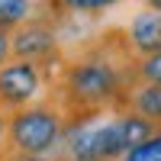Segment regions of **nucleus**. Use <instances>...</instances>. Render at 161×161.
Returning a JSON list of instances; mask_svg holds the SVG:
<instances>
[{"instance_id": "obj_1", "label": "nucleus", "mask_w": 161, "mask_h": 161, "mask_svg": "<svg viewBox=\"0 0 161 161\" xmlns=\"http://www.w3.org/2000/svg\"><path fill=\"white\" fill-rule=\"evenodd\" d=\"M136 77V61L129 55H113L110 48H97L74 58L61 74V100L71 119L100 116L110 103H123Z\"/></svg>"}, {"instance_id": "obj_2", "label": "nucleus", "mask_w": 161, "mask_h": 161, "mask_svg": "<svg viewBox=\"0 0 161 161\" xmlns=\"http://www.w3.org/2000/svg\"><path fill=\"white\" fill-rule=\"evenodd\" d=\"M64 113L52 103H29L23 110H13V116L7 119V139L13 155H52L64 142Z\"/></svg>"}, {"instance_id": "obj_3", "label": "nucleus", "mask_w": 161, "mask_h": 161, "mask_svg": "<svg viewBox=\"0 0 161 161\" xmlns=\"http://www.w3.org/2000/svg\"><path fill=\"white\" fill-rule=\"evenodd\" d=\"M39 90H42V64L10 58L0 68V106L23 110L39 97Z\"/></svg>"}, {"instance_id": "obj_4", "label": "nucleus", "mask_w": 161, "mask_h": 161, "mask_svg": "<svg viewBox=\"0 0 161 161\" xmlns=\"http://www.w3.org/2000/svg\"><path fill=\"white\" fill-rule=\"evenodd\" d=\"M55 52H58V36H55V29H52L45 19H39V16H32L29 23H23L19 29L10 32V55L13 58L42 64V61H48L52 55H55Z\"/></svg>"}, {"instance_id": "obj_5", "label": "nucleus", "mask_w": 161, "mask_h": 161, "mask_svg": "<svg viewBox=\"0 0 161 161\" xmlns=\"http://www.w3.org/2000/svg\"><path fill=\"white\" fill-rule=\"evenodd\" d=\"M126 42L132 48V55L148 58L161 52V13L155 10H142L139 16H132L129 29H126Z\"/></svg>"}, {"instance_id": "obj_6", "label": "nucleus", "mask_w": 161, "mask_h": 161, "mask_svg": "<svg viewBox=\"0 0 161 161\" xmlns=\"http://www.w3.org/2000/svg\"><path fill=\"white\" fill-rule=\"evenodd\" d=\"M123 110H132L145 119H152L155 126H161V84H132V90L126 93L123 100Z\"/></svg>"}, {"instance_id": "obj_7", "label": "nucleus", "mask_w": 161, "mask_h": 161, "mask_svg": "<svg viewBox=\"0 0 161 161\" xmlns=\"http://www.w3.org/2000/svg\"><path fill=\"white\" fill-rule=\"evenodd\" d=\"M32 19V0H0V32H13Z\"/></svg>"}, {"instance_id": "obj_8", "label": "nucleus", "mask_w": 161, "mask_h": 161, "mask_svg": "<svg viewBox=\"0 0 161 161\" xmlns=\"http://www.w3.org/2000/svg\"><path fill=\"white\" fill-rule=\"evenodd\" d=\"M119 161H161V132H158V136H152L148 142L136 145V148H129Z\"/></svg>"}, {"instance_id": "obj_9", "label": "nucleus", "mask_w": 161, "mask_h": 161, "mask_svg": "<svg viewBox=\"0 0 161 161\" xmlns=\"http://www.w3.org/2000/svg\"><path fill=\"white\" fill-rule=\"evenodd\" d=\"M136 77L145 80V84H161V52L136 61Z\"/></svg>"}, {"instance_id": "obj_10", "label": "nucleus", "mask_w": 161, "mask_h": 161, "mask_svg": "<svg viewBox=\"0 0 161 161\" xmlns=\"http://www.w3.org/2000/svg\"><path fill=\"white\" fill-rule=\"evenodd\" d=\"M58 10H71V13H97V10H106L119 3V0H55Z\"/></svg>"}, {"instance_id": "obj_11", "label": "nucleus", "mask_w": 161, "mask_h": 161, "mask_svg": "<svg viewBox=\"0 0 161 161\" xmlns=\"http://www.w3.org/2000/svg\"><path fill=\"white\" fill-rule=\"evenodd\" d=\"M10 61V32H0V68Z\"/></svg>"}, {"instance_id": "obj_12", "label": "nucleus", "mask_w": 161, "mask_h": 161, "mask_svg": "<svg viewBox=\"0 0 161 161\" xmlns=\"http://www.w3.org/2000/svg\"><path fill=\"white\" fill-rule=\"evenodd\" d=\"M3 136H7V116L0 110V148H3Z\"/></svg>"}, {"instance_id": "obj_13", "label": "nucleus", "mask_w": 161, "mask_h": 161, "mask_svg": "<svg viewBox=\"0 0 161 161\" xmlns=\"http://www.w3.org/2000/svg\"><path fill=\"white\" fill-rule=\"evenodd\" d=\"M145 7L155 10V13H161V0H145Z\"/></svg>"}]
</instances>
